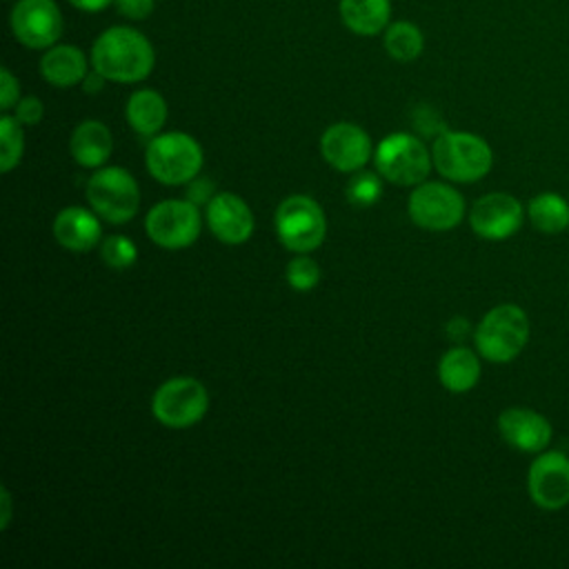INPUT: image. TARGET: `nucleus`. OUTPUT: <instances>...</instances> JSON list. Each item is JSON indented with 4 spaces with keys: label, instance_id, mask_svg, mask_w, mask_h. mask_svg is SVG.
Listing matches in <instances>:
<instances>
[{
    "label": "nucleus",
    "instance_id": "1",
    "mask_svg": "<svg viewBox=\"0 0 569 569\" xmlns=\"http://www.w3.org/2000/svg\"><path fill=\"white\" fill-rule=\"evenodd\" d=\"M91 67L100 71L109 82L136 84L149 78L156 64V51L151 40L124 24L104 29L91 44Z\"/></svg>",
    "mask_w": 569,
    "mask_h": 569
},
{
    "label": "nucleus",
    "instance_id": "2",
    "mask_svg": "<svg viewBox=\"0 0 569 569\" xmlns=\"http://www.w3.org/2000/svg\"><path fill=\"white\" fill-rule=\"evenodd\" d=\"M529 342V316L513 302L491 307L473 329V345L480 358L493 365L516 360Z\"/></svg>",
    "mask_w": 569,
    "mask_h": 569
},
{
    "label": "nucleus",
    "instance_id": "3",
    "mask_svg": "<svg viewBox=\"0 0 569 569\" xmlns=\"http://www.w3.org/2000/svg\"><path fill=\"white\" fill-rule=\"evenodd\" d=\"M431 158L442 178L460 184L478 182L493 167V151L489 142L471 131L445 129L433 140Z\"/></svg>",
    "mask_w": 569,
    "mask_h": 569
},
{
    "label": "nucleus",
    "instance_id": "4",
    "mask_svg": "<svg viewBox=\"0 0 569 569\" xmlns=\"http://www.w3.org/2000/svg\"><path fill=\"white\" fill-rule=\"evenodd\" d=\"M144 162L153 180L178 187L200 176L204 153L193 136L184 131H160L147 142Z\"/></svg>",
    "mask_w": 569,
    "mask_h": 569
},
{
    "label": "nucleus",
    "instance_id": "5",
    "mask_svg": "<svg viewBox=\"0 0 569 569\" xmlns=\"http://www.w3.org/2000/svg\"><path fill=\"white\" fill-rule=\"evenodd\" d=\"M376 171L398 187H416L429 178L433 167L427 144L407 131L385 136L373 151Z\"/></svg>",
    "mask_w": 569,
    "mask_h": 569
},
{
    "label": "nucleus",
    "instance_id": "6",
    "mask_svg": "<svg viewBox=\"0 0 569 569\" xmlns=\"http://www.w3.org/2000/svg\"><path fill=\"white\" fill-rule=\"evenodd\" d=\"M278 242L293 253H311L320 249L327 236V218L318 200L311 196H287L273 213Z\"/></svg>",
    "mask_w": 569,
    "mask_h": 569
},
{
    "label": "nucleus",
    "instance_id": "7",
    "mask_svg": "<svg viewBox=\"0 0 569 569\" xmlns=\"http://www.w3.org/2000/svg\"><path fill=\"white\" fill-rule=\"evenodd\" d=\"M89 207L111 224H124L133 220L140 209V187L131 171L118 164L96 169L87 182Z\"/></svg>",
    "mask_w": 569,
    "mask_h": 569
},
{
    "label": "nucleus",
    "instance_id": "8",
    "mask_svg": "<svg viewBox=\"0 0 569 569\" xmlns=\"http://www.w3.org/2000/svg\"><path fill=\"white\" fill-rule=\"evenodd\" d=\"M207 409L209 391L191 376L164 380L151 398V413L167 429H189L204 418Z\"/></svg>",
    "mask_w": 569,
    "mask_h": 569
},
{
    "label": "nucleus",
    "instance_id": "9",
    "mask_svg": "<svg viewBox=\"0 0 569 569\" xmlns=\"http://www.w3.org/2000/svg\"><path fill=\"white\" fill-rule=\"evenodd\" d=\"M144 231L149 240L162 249H187L200 238L202 216L198 204L189 198L160 200L147 211Z\"/></svg>",
    "mask_w": 569,
    "mask_h": 569
},
{
    "label": "nucleus",
    "instance_id": "10",
    "mask_svg": "<svg viewBox=\"0 0 569 569\" xmlns=\"http://www.w3.org/2000/svg\"><path fill=\"white\" fill-rule=\"evenodd\" d=\"M407 213L420 229L449 231L462 222L467 204L462 193L451 184L425 180L413 187L407 200Z\"/></svg>",
    "mask_w": 569,
    "mask_h": 569
},
{
    "label": "nucleus",
    "instance_id": "11",
    "mask_svg": "<svg viewBox=\"0 0 569 569\" xmlns=\"http://www.w3.org/2000/svg\"><path fill=\"white\" fill-rule=\"evenodd\" d=\"M64 18L56 0H16L9 13L13 38L33 51L53 47L62 36Z\"/></svg>",
    "mask_w": 569,
    "mask_h": 569
},
{
    "label": "nucleus",
    "instance_id": "12",
    "mask_svg": "<svg viewBox=\"0 0 569 569\" xmlns=\"http://www.w3.org/2000/svg\"><path fill=\"white\" fill-rule=\"evenodd\" d=\"M527 491L536 507L558 511L569 505V456L558 449L536 453L527 469Z\"/></svg>",
    "mask_w": 569,
    "mask_h": 569
},
{
    "label": "nucleus",
    "instance_id": "13",
    "mask_svg": "<svg viewBox=\"0 0 569 569\" xmlns=\"http://www.w3.org/2000/svg\"><path fill=\"white\" fill-rule=\"evenodd\" d=\"M522 222L525 207L516 196L507 191L485 193L469 209V227L482 240H507L520 231Z\"/></svg>",
    "mask_w": 569,
    "mask_h": 569
},
{
    "label": "nucleus",
    "instance_id": "14",
    "mask_svg": "<svg viewBox=\"0 0 569 569\" xmlns=\"http://www.w3.org/2000/svg\"><path fill=\"white\" fill-rule=\"evenodd\" d=\"M369 133L356 122H333L320 136V153L325 162L340 173L360 171L373 156Z\"/></svg>",
    "mask_w": 569,
    "mask_h": 569
},
{
    "label": "nucleus",
    "instance_id": "15",
    "mask_svg": "<svg viewBox=\"0 0 569 569\" xmlns=\"http://www.w3.org/2000/svg\"><path fill=\"white\" fill-rule=\"evenodd\" d=\"M209 231L224 244H242L253 236L251 207L231 191H218L204 209Z\"/></svg>",
    "mask_w": 569,
    "mask_h": 569
},
{
    "label": "nucleus",
    "instance_id": "16",
    "mask_svg": "<svg viewBox=\"0 0 569 569\" xmlns=\"http://www.w3.org/2000/svg\"><path fill=\"white\" fill-rule=\"evenodd\" d=\"M498 433L502 440L522 453H540L553 438L551 422L529 407H507L498 416Z\"/></svg>",
    "mask_w": 569,
    "mask_h": 569
},
{
    "label": "nucleus",
    "instance_id": "17",
    "mask_svg": "<svg viewBox=\"0 0 569 569\" xmlns=\"http://www.w3.org/2000/svg\"><path fill=\"white\" fill-rule=\"evenodd\" d=\"M58 244L73 253H84L102 240L100 216L84 207H64L56 213L51 224Z\"/></svg>",
    "mask_w": 569,
    "mask_h": 569
},
{
    "label": "nucleus",
    "instance_id": "18",
    "mask_svg": "<svg viewBox=\"0 0 569 569\" xmlns=\"http://www.w3.org/2000/svg\"><path fill=\"white\" fill-rule=\"evenodd\" d=\"M40 73L51 87L69 89L82 84L84 76L89 73V60L80 47L56 42L53 47L44 49L40 58Z\"/></svg>",
    "mask_w": 569,
    "mask_h": 569
},
{
    "label": "nucleus",
    "instance_id": "19",
    "mask_svg": "<svg viewBox=\"0 0 569 569\" xmlns=\"http://www.w3.org/2000/svg\"><path fill=\"white\" fill-rule=\"evenodd\" d=\"M113 151V136L100 120H82L69 138L71 158L84 169H100Z\"/></svg>",
    "mask_w": 569,
    "mask_h": 569
},
{
    "label": "nucleus",
    "instance_id": "20",
    "mask_svg": "<svg viewBox=\"0 0 569 569\" xmlns=\"http://www.w3.org/2000/svg\"><path fill=\"white\" fill-rule=\"evenodd\" d=\"M480 353L469 347H451L438 360V380L451 393H467L480 380Z\"/></svg>",
    "mask_w": 569,
    "mask_h": 569
},
{
    "label": "nucleus",
    "instance_id": "21",
    "mask_svg": "<svg viewBox=\"0 0 569 569\" xmlns=\"http://www.w3.org/2000/svg\"><path fill=\"white\" fill-rule=\"evenodd\" d=\"M169 116L167 100L156 89H136L124 104V118L129 127L144 138H153L162 131Z\"/></svg>",
    "mask_w": 569,
    "mask_h": 569
},
{
    "label": "nucleus",
    "instance_id": "22",
    "mask_svg": "<svg viewBox=\"0 0 569 569\" xmlns=\"http://www.w3.org/2000/svg\"><path fill=\"white\" fill-rule=\"evenodd\" d=\"M342 24L356 36H378L391 22V0H340Z\"/></svg>",
    "mask_w": 569,
    "mask_h": 569
},
{
    "label": "nucleus",
    "instance_id": "23",
    "mask_svg": "<svg viewBox=\"0 0 569 569\" xmlns=\"http://www.w3.org/2000/svg\"><path fill=\"white\" fill-rule=\"evenodd\" d=\"M531 227L545 236H556L569 229V202L556 191H540L527 202Z\"/></svg>",
    "mask_w": 569,
    "mask_h": 569
},
{
    "label": "nucleus",
    "instance_id": "24",
    "mask_svg": "<svg viewBox=\"0 0 569 569\" xmlns=\"http://www.w3.org/2000/svg\"><path fill=\"white\" fill-rule=\"evenodd\" d=\"M382 47L396 62H413L425 49V36L416 22L396 20L382 31Z\"/></svg>",
    "mask_w": 569,
    "mask_h": 569
},
{
    "label": "nucleus",
    "instance_id": "25",
    "mask_svg": "<svg viewBox=\"0 0 569 569\" xmlns=\"http://www.w3.org/2000/svg\"><path fill=\"white\" fill-rule=\"evenodd\" d=\"M22 122L4 111L0 116V171L9 173L11 169H16L22 160L24 153V131H22Z\"/></svg>",
    "mask_w": 569,
    "mask_h": 569
},
{
    "label": "nucleus",
    "instance_id": "26",
    "mask_svg": "<svg viewBox=\"0 0 569 569\" xmlns=\"http://www.w3.org/2000/svg\"><path fill=\"white\" fill-rule=\"evenodd\" d=\"M100 258L109 269L124 271L136 264L138 247L131 238H127L122 233H113L100 242Z\"/></svg>",
    "mask_w": 569,
    "mask_h": 569
},
{
    "label": "nucleus",
    "instance_id": "27",
    "mask_svg": "<svg viewBox=\"0 0 569 569\" xmlns=\"http://www.w3.org/2000/svg\"><path fill=\"white\" fill-rule=\"evenodd\" d=\"M287 282L293 291H311L320 282V264L309 253H296L284 269Z\"/></svg>",
    "mask_w": 569,
    "mask_h": 569
},
{
    "label": "nucleus",
    "instance_id": "28",
    "mask_svg": "<svg viewBox=\"0 0 569 569\" xmlns=\"http://www.w3.org/2000/svg\"><path fill=\"white\" fill-rule=\"evenodd\" d=\"M380 176V173H378ZM376 173H369V171H362L349 180L347 184V200L353 204V207H371L380 200L382 196V182Z\"/></svg>",
    "mask_w": 569,
    "mask_h": 569
},
{
    "label": "nucleus",
    "instance_id": "29",
    "mask_svg": "<svg viewBox=\"0 0 569 569\" xmlns=\"http://www.w3.org/2000/svg\"><path fill=\"white\" fill-rule=\"evenodd\" d=\"M13 116L24 124V127H33L42 120L44 116V104L40 98L36 96H24L18 100V104L13 107Z\"/></svg>",
    "mask_w": 569,
    "mask_h": 569
},
{
    "label": "nucleus",
    "instance_id": "30",
    "mask_svg": "<svg viewBox=\"0 0 569 569\" xmlns=\"http://www.w3.org/2000/svg\"><path fill=\"white\" fill-rule=\"evenodd\" d=\"M20 100V82L18 78L2 67L0 69V109L2 111H11Z\"/></svg>",
    "mask_w": 569,
    "mask_h": 569
},
{
    "label": "nucleus",
    "instance_id": "31",
    "mask_svg": "<svg viewBox=\"0 0 569 569\" xmlns=\"http://www.w3.org/2000/svg\"><path fill=\"white\" fill-rule=\"evenodd\" d=\"M113 7L127 20H144L153 13L156 0H113Z\"/></svg>",
    "mask_w": 569,
    "mask_h": 569
},
{
    "label": "nucleus",
    "instance_id": "32",
    "mask_svg": "<svg viewBox=\"0 0 569 569\" xmlns=\"http://www.w3.org/2000/svg\"><path fill=\"white\" fill-rule=\"evenodd\" d=\"M213 196H216V187H213V182H211L209 178L196 176L191 182H187V198H189L191 202H196L198 207H200V204L207 207Z\"/></svg>",
    "mask_w": 569,
    "mask_h": 569
},
{
    "label": "nucleus",
    "instance_id": "33",
    "mask_svg": "<svg viewBox=\"0 0 569 569\" xmlns=\"http://www.w3.org/2000/svg\"><path fill=\"white\" fill-rule=\"evenodd\" d=\"M413 120H416V127L422 129L425 133H433L436 131V136H440L447 129L442 124V120L438 118V113L431 107H425V104L413 113Z\"/></svg>",
    "mask_w": 569,
    "mask_h": 569
},
{
    "label": "nucleus",
    "instance_id": "34",
    "mask_svg": "<svg viewBox=\"0 0 569 569\" xmlns=\"http://www.w3.org/2000/svg\"><path fill=\"white\" fill-rule=\"evenodd\" d=\"M104 82H109L100 71H96L93 67L89 69V73L84 76V80H82V91L84 93H100L102 91V87H104Z\"/></svg>",
    "mask_w": 569,
    "mask_h": 569
},
{
    "label": "nucleus",
    "instance_id": "35",
    "mask_svg": "<svg viewBox=\"0 0 569 569\" xmlns=\"http://www.w3.org/2000/svg\"><path fill=\"white\" fill-rule=\"evenodd\" d=\"M67 2L84 13H100L102 9L113 4V0H67Z\"/></svg>",
    "mask_w": 569,
    "mask_h": 569
},
{
    "label": "nucleus",
    "instance_id": "36",
    "mask_svg": "<svg viewBox=\"0 0 569 569\" xmlns=\"http://www.w3.org/2000/svg\"><path fill=\"white\" fill-rule=\"evenodd\" d=\"M9 522H11V493L2 485V489H0V529H7Z\"/></svg>",
    "mask_w": 569,
    "mask_h": 569
},
{
    "label": "nucleus",
    "instance_id": "37",
    "mask_svg": "<svg viewBox=\"0 0 569 569\" xmlns=\"http://www.w3.org/2000/svg\"><path fill=\"white\" fill-rule=\"evenodd\" d=\"M467 331H469V325H467L465 318H451L449 325H447V333H449L453 340H460Z\"/></svg>",
    "mask_w": 569,
    "mask_h": 569
}]
</instances>
